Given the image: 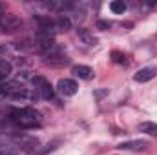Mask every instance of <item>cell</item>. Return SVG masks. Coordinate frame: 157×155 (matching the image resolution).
I'll list each match as a JSON object with an SVG mask.
<instances>
[{"label": "cell", "mask_w": 157, "mask_h": 155, "mask_svg": "<svg viewBox=\"0 0 157 155\" xmlns=\"http://www.w3.org/2000/svg\"><path fill=\"white\" fill-rule=\"evenodd\" d=\"M55 26H57V31H66V29H70L71 20H70L66 15H60V17L55 20Z\"/></svg>", "instance_id": "cell-10"}, {"label": "cell", "mask_w": 157, "mask_h": 155, "mask_svg": "<svg viewBox=\"0 0 157 155\" xmlns=\"http://www.w3.org/2000/svg\"><path fill=\"white\" fill-rule=\"evenodd\" d=\"M139 130L144 131V133H148V135H152V137H157V124L155 122H143L139 126Z\"/></svg>", "instance_id": "cell-11"}, {"label": "cell", "mask_w": 157, "mask_h": 155, "mask_svg": "<svg viewBox=\"0 0 157 155\" xmlns=\"http://www.w3.org/2000/svg\"><path fill=\"white\" fill-rule=\"evenodd\" d=\"M20 26H22V22H20L18 17H15L11 13H2V17H0V29L2 31H7V33L17 31Z\"/></svg>", "instance_id": "cell-3"}, {"label": "cell", "mask_w": 157, "mask_h": 155, "mask_svg": "<svg viewBox=\"0 0 157 155\" xmlns=\"http://www.w3.org/2000/svg\"><path fill=\"white\" fill-rule=\"evenodd\" d=\"M155 73H157L155 68H143V70H139L133 75V80L135 82H148V80H152V78L155 77Z\"/></svg>", "instance_id": "cell-7"}, {"label": "cell", "mask_w": 157, "mask_h": 155, "mask_svg": "<svg viewBox=\"0 0 157 155\" xmlns=\"http://www.w3.org/2000/svg\"><path fill=\"white\" fill-rule=\"evenodd\" d=\"M0 155H17V152L9 146V144H4L0 142Z\"/></svg>", "instance_id": "cell-14"}, {"label": "cell", "mask_w": 157, "mask_h": 155, "mask_svg": "<svg viewBox=\"0 0 157 155\" xmlns=\"http://www.w3.org/2000/svg\"><path fill=\"white\" fill-rule=\"evenodd\" d=\"M112 57H113V62H117V64H124V62H126V60H124V55L119 53V51H113Z\"/></svg>", "instance_id": "cell-15"}, {"label": "cell", "mask_w": 157, "mask_h": 155, "mask_svg": "<svg viewBox=\"0 0 157 155\" xmlns=\"http://www.w3.org/2000/svg\"><path fill=\"white\" fill-rule=\"evenodd\" d=\"M33 84H35V88H37V91H39V95L42 99H51L53 97V86L44 77H35Z\"/></svg>", "instance_id": "cell-5"}, {"label": "cell", "mask_w": 157, "mask_h": 155, "mask_svg": "<svg viewBox=\"0 0 157 155\" xmlns=\"http://www.w3.org/2000/svg\"><path fill=\"white\" fill-rule=\"evenodd\" d=\"M110 9H112L115 15H122V13L126 11V4H124L122 0H113V2L110 4Z\"/></svg>", "instance_id": "cell-13"}, {"label": "cell", "mask_w": 157, "mask_h": 155, "mask_svg": "<svg viewBox=\"0 0 157 155\" xmlns=\"http://www.w3.org/2000/svg\"><path fill=\"white\" fill-rule=\"evenodd\" d=\"M77 37L82 40L86 46H97V39H95V37H93V35H91L88 29H84V28L77 29Z\"/></svg>", "instance_id": "cell-9"}, {"label": "cell", "mask_w": 157, "mask_h": 155, "mask_svg": "<svg viewBox=\"0 0 157 155\" xmlns=\"http://www.w3.org/2000/svg\"><path fill=\"white\" fill-rule=\"evenodd\" d=\"M148 142L146 141H130V142H121L117 148L119 150H132V152H143L146 150Z\"/></svg>", "instance_id": "cell-6"}, {"label": "cell", "mask_w": 157, "mask_h": 155, "mask_svg": "<svg viewBox=\"0 0 157 155\" xmlns=\"http://www.w3.org/2000/svg\"><path fill=\"white\" fill-rule=\"evenodd\" d=\"M57 91L64 97H73L78 91V84L71 78H60L59 84H57Z\"/></svg>", "instance_id": "cell-4"}, {"label": "cell", "mask_w": 157, "mask_h": 155, "mask_svg": "<svg viewBox=\"0 0 157 155\" xmlns=\"http://www.w3.org/2000/svg\"><path fill=\"white\" fill-rule=\"evenodd\" d=\"M97 26H99V29H108V28H110V22H104V20H101Z\"/></svg>", "instance_id": "cell-16"}, {"label": "cell", "mask_w": 157, "mask_h": 155, "mask_svg": "<svg viewBox=\"0 0 157 155\" xmlns=\"http://www.w3.org/2000/svg\"><path fill=\"white\" fill-rule=\"evenodd\" d=\"M0 97H11V99H28L31 97L26 88L18 86L17 82H0Z\"/></svg>", "instance_id": "cell-2"}, {"label": "cell", "mask_w": 157, "mask_h": 155, "mask_svg": "<svg viewBox=\"0 0 157 155\" xmlns=\"http://www.w3.org/2000/svg\"><path fill=\"white\" fill-rule=\"evenodd\" d=\"M11 119H13V122H15L17 126L26 128V130L35 128V126L40 124L39 112L33 110V108H20V110H15V112L11 113Z\"/></svg>", "instance_id": "cell-1"}, {"label": "cell", "mask_w": 157, "mask_h": 155, "mask_svg": "<svg viewBox=\"0 0 157 155\" xmlns=\"http://www.w3.org/2000/svg\"><path fill=\"white\" fill-rule=\"evenodd\" d=\"M71 73H73L75 77L82 78V80H90V78L93 77V70H91L90 66H82V64L73 66V68H71Z\"/></svg>", "instance_id": "cell-8"}, {"label": "cell", "mask_w": 157, "mask_h": 155, "mask_svg": "<svg viewBox=\"0 0 157 155\" xmlns=\"http://www.w3.org/2000/svg\"><path fill=\"white\" fill-rule=\"evenodd\" d=\"M9 73H11V64L7 60H0V82L9 77Z\"/></svg>", "instance_id": "cell-12"}]
</instances>
